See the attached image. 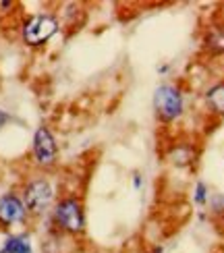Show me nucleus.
Instances as JSON below:
<instances>
[{"mask_svg":"<svg viewBox=\"0 0 224 253\" xmlns=\"http://www.w3.org/2000/svg\"><path fill=\"white\" fill-rule=\"evenodd\" d=\"M206 48L212 54H224V27H212L206 34Z\"/></svg>","mask_w":224,"mask_h":253,"instance_id":"1a4fd4ad","label":"nucleus"},{"mask_svg":"<svg viewBox=\"0 0 224 253\" xmlns=\"http://www.w3.org/2000/svg\"><path fill=\"white\" fill-rule=\"evenodd\" d=\"M52 222H54L62 233L81 235L85 230V212L83 204L77 197H62L54 204L52 210Z\"/></svg>","mask_w":224,"mask_h":253,"instance_id":"f257e3e1","label":"nucleus"},{"mask_svg":"<svg viewBox=\"0 0 224 253\" xmlns=\"http://www.w3.org/2000/svg\"><path fill=\"white\" fill-rule=\"evenodd\" d=\"M206 104L208 108L218 114V117H224V81L212 85L208 91H206Z\"/></svg>","mask_w":224,"mask_h":253,"instance_id":"0eeeda50","label":"nucleus"},{"mask_svg":"<svg viewBox=\"0 0 224 253\" xmlns=\"http://www.w3.org/2000/svg\"><path fill=\"white\" fill-rule=\"evenodd\" d=\"M0 253H34V249H31V241L27 235H10L2 243Z\"/></svg>","mask_w":224,"mask_h":253,"instance_id":"6e6552de","label":"nucleus"},{"mask_svg":"<svg viewBox=\"0 0 224 253\" xmlns=\"http://www.w3.org/2000/svg\"><path fill=\"white\" fill-rule=\"evenodd\" d=\"M31 154H34V162L40 168H50L56 164L58 147L54 135L50 133L48 126H38L34 135V145H31Z\"/></svg>","mask_w":224,"mask_h":253,"instance_id":"39448f33","label":"nucleus"},{"mask_svg":"<svg viewBox=\"0 0 224 253\" xmlns=\"http://www.w3.org/2000/svg\"><path fill=\"white\" fill-rule=\"evenodd\" d=\"M58 31V21L56 17L52 15H34L29 17L23 29H21V38L27 46L31 48H38V46H44L46 42H50V38Z\"/></svg>","mask_w":224,"mask_h":253,"instance_id":"7ed1b4c3","label":"nucleus"},{"mask_svg":"<svg viewBox=\"0 0 224 253\" xmlns=\"http://www.w3.org/2000/svg\"><path fill=\"white\" fill-rule=\"evenodd\" d=\"M193 199H195L197 206H206V204H208V187H206V183L199 181V183L195 185V197H193Z\"/></svg>","mask_w":224,"mask_h":253,"instance_id":"9d476101","label":"nucleus"},{"mask_svg":"<svg viewBox=\"0 0 224 253\" xmlns=\"http://www.w3.org/2000/svg\"><path fill=\"white\" fill-rule=\"evenodd\" d=\"M154 253H162V247H156V249H154Z\"/></svg>","mask_w":224,"mask_h":253,"instance_id":"ddd939ff","label":"nucleus"},{"mask_svg":"<svg viewBox=\"0 0 224 253\" xmlns=\"http://www.w3.org/2000/svg\"><path fill=\"white\" fill-rule=\"evenodd\" d=\"M154 110L156 117L164 123L177 121L185 110V100L183 93L173 83H162L160 87H156L154 93Z\"/></svg>","mask_w":224,"mask_h":253,"instance_id":"f03ea898","label":"nucleus"},{"mask_svg":"<svg viewBox=\"0 0 224 253\" xmlns=\"http://www.w3.org/2000/svg\"><path fill=\"white\" fill-rule=\"evenodd\" d=\"M135 187H137V189L141 187V176H139V174H135Z\"/></svg>","mask_w":224,"mask_h":253,"instance_id":"f8f14e48","label":"nucleus"},{"mask_svg":"<svg viewBox=\"0 0 224 253\" xmlns=\"http://www.w3.org/2000/svg\"><path fill=\"white\" fill-rule=\"evenodd\" d=\"M54 202V189L46 178H34L23 189V204L29 214H44Z\"/></svg>","mask_w":224,"mask_h":253,"instance_id":"20e7f679","label":"nucleus"},{"mask_svg":"<svg viewBox=\"0 0 224 253\" xmlns=\"http://www.w3.org/2000/svg\"><path fill=\"white\" fill-rule=\"evenodd\" d=\"M27 214L29 212L23 204V197H19L17 193H4L0 197V224L2 226L25 222Z\"/></svg>","mask_w":224,"mask_h":253,"instance_id":"423d86ee","label":"nucleus"},{"mask_svg":"<svg viewBox=\"0 0 224 253\" xmlns=\"http://www.w3.org/2000/svg\"><path fill=\"white\" fill-rule=\"evenodd\" d=\"M8 121H10V114H8L6 110H2V108H0V129H2V126H4Z\"/></svg>","mask_w":224,"mask_h":253,"instance_id":"9b49d317","label":"nucleus"}]
</instances>
